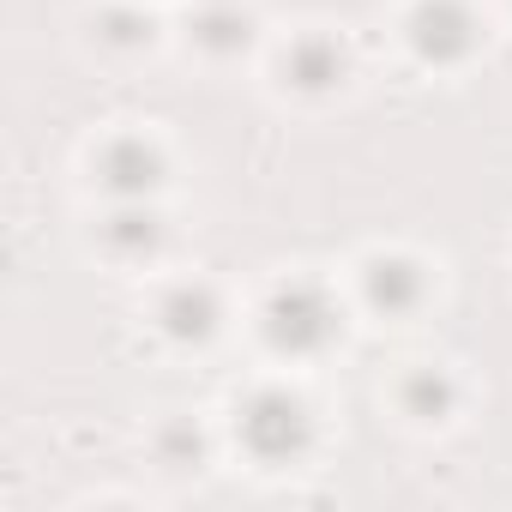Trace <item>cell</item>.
Masks as SVG:
<instances>
[{
    "instance_id": "cell-9",
    "label": "cell",
    "mask_w": 512,
    "mask_h": 512,
    "mask_svg": "<svg viewBox=\"0 0 512 512\" xmlns=\"http://www.w3.org/2000/svg\"><path fill=\"white\" fill-rule=\"evenodd\" d=\"M247 13L241 7H205L199 19H193V43L199 49H211V55H235V49H247Z\"/></svg>"
},
{
    "instance_id": "cell-6",
    "label": "cell",
    "mask_w": 512,
    "mask_h": 512,
    "mask_svg": "<svg viewBox=\"0 0 512 512\" xmlns=\"http://www.w3.org/2000/svg\"><path fill=\"white\" fill-rule=\"evenodd\" d=\"M103 241H109V253H121V260H145V253H157V241H163V223H157V211L145 199H121L115 217L103 223Z\"/></svg>"
},
{
    "instance_id": "cell-7",
    "label": "cell",
    "mask_w": 512,
    "mask_h": 512,
    "mask_svg": "<svg viewBox=\"0 0 512 512\" xmlns=\"http://www.w3.org/2000/svg\"><path fill=\"white\" fill-rule=\"evenodd\" d=\"M422 272L410 266V260H374L368 266V302L374 308H386V314H410L416 302H422Z\"/></svg>"
},
{
    "instance_id": "cell-2",
    "label": "cell",
    "mask_w": 512,
    "mask_h": 512,
    "mask_svg": "<svg viewBox=\"0 0 512 512\" xmlns=\"http://www.w3.org/2000/svg\"><path fill=\"white\" fill-rule=\"evenodd\" d=\"M266 338L284 356H314L338 338V308L320 284H284L266 308Z\"/></svg>"
},
{
    "instance_id": "cell-4",
    "label": "cell",
    "mask_w": 512,
    "mask_h": 512,
    "mask_svg": "<svg viewBox=\"0 0 512 512\" xmlns=\"http://www.w3.org/2000/svg\"><path fill=\"white\" fill-rule=\"evenodd\" d=\"M416 49L428 61H458L476 49V19L458 7V0H428L416 13Z\"/></svg>"
},
{
    "instance_id": "cell-3",
    "label": "cell",
    "mask_w": 512,
    "mask_h": 512,
    "mask_svg": "<svg viewBox=\"0 0 512 512\" xmlns=\"http://www.w3.org/2000/svg\"><path fill=\"white\" fill-rule=\"evenodd\" d=\"M97 181H103L115 199H145V193L163 181V157H157L145 139H115V145L97 157Z\"/></svg>"
},
{
    "instance_id": "cell-11",
    "label": "cell",
    "mask_w": 512,
    "mask_h": 512,
    "mask_svg": "<svg viewBox=\"0 0 512 512\" xmlns=\"http://www.w3.org/2000/svg\"><path fill=\"white\" fill-rule=\"evenodd\" d=\"M103 37H109V43H121V49H133V43H145V37H151V19H145V13H133V7H115V13H103Z\"/></svg>"
},
{
    "instance_id": "cell-10",
    "label": "cell",
    "mask_w": 512,
    "mask_h": 512,
    "mask_svg": "<svg viewBox=\"0 0 512 512\" xmlns=\"http://www.w3.org/2000/svg\"><path fill=\"white\" fill-rule=\"evenodd\" d=\"M404 410L422 416V422H440V416L452 410V380L434 374V368H416V374L404 380Z\"/></svg>"
},
{
    "instance_id": "cell-5",
    "label": "cell",
    "mask_w": 512,
    "mask_h": 512,
    "mask_svg": "<svg viewBox=\"0 0 512 512\" xmlns=\"http://www.w3.org/2000/svg\"><path fill=\"white\" fill-rule=\"evenodd\" d=\"M157 320H163V332H169L175 344H205V338L217 332V296H211L205 284H175V290L163 296Z\"/></svg>"
},
{
    "instance_id": "cell-8",
    "label": "cell",
    "mask_w": 512,
    "mask_h": 512,
    "mask_svg": "<svg viewBox=\"0 0 512 512\" xmlns=\"http://www.w3.org/2000/svg\"><path fill=\"white\" fill-rule=\"evenodd\" d=\"M284 67H290V79H296L302 91H332V85L344 79V55H338L332 37H302Z\"/></svg>"
},
{
    "instance_id": "cell-1",
    "label": "cell",
    "mask_w": 512,
    "mask_h": 512,
    "mask_svg": "<svg viewBox=\"0 0 512 512\" xmlns=\"http://www.w3.org/2000/svg\"><path fill=\"white\" fill-rule=\"evenodd\" d=\"M241 440H247V452L260 458V464H290V458L308 452L314 416H308V404H302L296 392L266 386V392H253V398L241 404Z\"/></svg>"
}]
</instances>
